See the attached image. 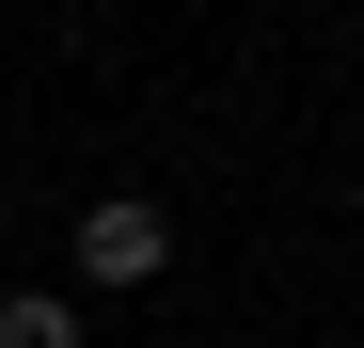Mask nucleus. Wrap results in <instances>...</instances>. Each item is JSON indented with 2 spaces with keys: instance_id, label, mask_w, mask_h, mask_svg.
Returning a JSON list of instances; mask_svg holds the SVG:
<instances>
[{
  "instance_id": "nucleus-1",
  "label": "nucleus",
  "mask_w": 364,
  "mask_h": 348,
  "mask_svg": "<svg viewBox=\"0 0 364 348\" xmlns=\"http://www.w3.org/2000/svg\"><path fill=\"white\" fill-rule=\"evenodd\" d=\"M159 269H174V206H143V190L80 206V285H159Z\"/></svg>"
},
{
  "instance_id": "nucleus-2",
  "label": "nucleus",
  "mask_w": 364,
  "mask_h": 348,
  "mask_svg": "<svg viewBox=\"0 0 364 348\" xmlns=\"http://www.w3.org/2000/svg\"><path fill=\"white\" fill-rule=\"evenodd\" d=\"M0 348H80V301L64 285H16V301H0Z\"/></svg>"
}]
</instances>
